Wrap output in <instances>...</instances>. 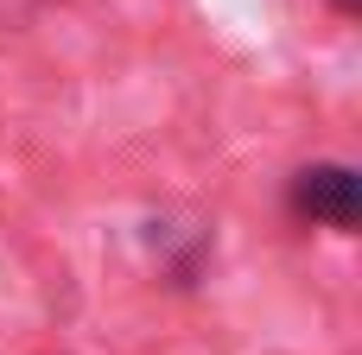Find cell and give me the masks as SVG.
<instances>
[{"label":"cell","mask_w":362,"mask_h":355,"mask_svg":"<svg viewBox=\"0 0 362 355\" xmlns=\"http://www.w3.org/2000/svg\"><path fill=\"white\" fill-rule=\"evenodd\" d=\"M293 203L312 216V222H331V229H356L362 222V184L350 165H305L293 178Z\"/></svg>","instance_id":"1"},{"label":"cell","mask_w":362,"mask_h":355,"mask_svg":"<svg viewBox=\"0 0 362 355\" xmlns=\"http://www.w3.org/2000/svg\"><path fill=\"white\" fill-rule=\"evenodd\" d=\"M337 13H350V19H356V13H362V0H337Z\"/></svg>","instance_id":"2"}]
</instances>
